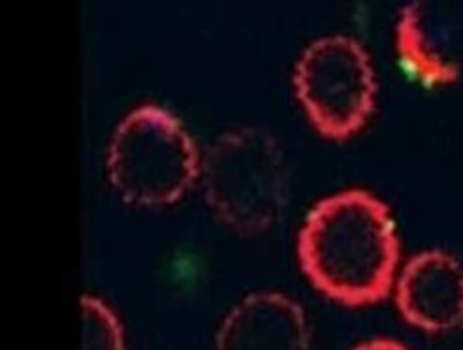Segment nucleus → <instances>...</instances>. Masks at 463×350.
<instances>
[{"label":"nucleus","instance_id":"f257e3e1","mask_svg":"<svg viewBox=\"0 0 463 350\" xmlns=\"http://www.w3.org/2000/svg\"><path fill=\"white\" fill-rule=\"evenodd\" d=\"M298 260L309 283L341 306L383 301L400 273V238L390 207L365 189L318 200L299 228Z\"/></svg>","mask_w":463,"mask_h":350},{"label":"nucleus","instance_id":"f03ea898","mask_svg":"<svg viewBox=\"0 0 463 350\" xmlns=\"http://www.w3.org/2000/svg\"><path fill=\"white\" fill-rule=\"evenodd\" d=\"M202 172L194 139L162 106L142 104L115 127L106 174L127 203L165 207L189 193Z\"/></svg>","mask_w":463,"mask_h":350},{"label":"nucleus","instance_id":"7ed1b4c3","mask_svg":"<svg viewBox=\"0 0 463 350\" xmlns=\"http://www.w3.org/2000/svg\"><path fill=\"white\" fill-rule=\"evenodd\" d=\"M203 196L212 212L243 236H257L279 221L288 193L285 153L260 127L221 134L202 160Z\"/></svg>","mask_w":463,"mask_h":350},{"label":"nucleus","instance_id":"20e7f679","mask_svg":"<svg viewBox=\"0 0 463 350\" xmlns=\"http://www.w3.org/2000/svg\"><path fill=\"white\" fill-rule=\"evenodd\" d=\"M294 90L322 137L346 142L372 119L379 85L364 45L353 36L328 34L311 42L299 55Z\"/></svg>","mask_w":463,"mask_h":350},{"label":"nucleus","instance_id":"39448f33","mask_svg":"<svg viewBox=\"0 0 463 350\" xmlns=\"http://www.w3.org/2000/svg\"><path fill=\"white\" fill-rule=\"evenodd\" d=\"M402 318L424 334H449L463 326V262L443 249L416 252L393 285Z\"/></svg>","mask_w":463,"mask_h":350},{"label":"nucleus","instance_id":"423d86ee","mask_svg":"<svg viewBox=\"0 0 463 350\" xmlns=\"http://www.w3.org/2000/svg\"><path fill=\"white\" fill-rule=\"evenodd\" d=\"M307 317L281 292H252L224 317L215 350H309Z\"/></svg>","mask_w":463,"mask_h":350},{"label":"nucleus","instance_id":"0eeeda50","mask_svg":"<svg viewBox=\"0 0 463 350\" xmlns=\"http://www.w3.org/2000/svg\"><path fill=\"white\" fill-rule=\"evenodd\" d=\"M393 45L405 74L426 89L459 81L461 62L454 57L443 21L424 3L405 5L393 29Z\"/></svg>","mask_w":463,"mask_h":350},{"label":"nucleus","instance_id":"6e6552de","mask_svg":"<svg viewBox=\"0 0 463 350\" xmlns=\"http://www.w3.org/2000/svg\"><path fill=\"white\" fill-rule=\"evenodd\" d=\"M81 350H127L119 317L97 296H81Z\"/></svg>","mask_w":463,"mask_h":350},{"label":"nucleus","instance_id":"1a4fd4ad","mask_svg":"<svg viewBox=\"0 0 463 350\" xmlns=\"http://www.w3.org/2000/svg\"><path fill=\"white\" fill-rule=\"evenodd\" d=\"M351 350H409V348L396 339L375 337V339H369V341H364V343L353 346Z\"/></svg>","mask_w":463,"mask_h":350},{"label":"nucleus","instance_id":"9d476101","mask_svg":"<svg viewBox=\"0 0 463 350\" xmlns=\"http://www.w3.org/2000/svg\"><path fill=\"white\" fill-rule=\"evenodd\" d=\"M461 350H463V348H461Z\"/></svg>","mask_w":463,"mask_h":350}]
</instances>
